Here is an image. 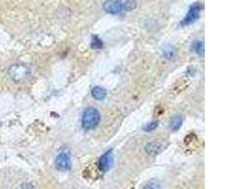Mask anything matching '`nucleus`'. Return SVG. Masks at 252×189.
Here are the masks:
<instances>
[{
  "mask_svg": "<svg viewBox=\"0 0 252 189\" xmlns=\"http://www.w3.org/2000/svg\"><path fill=\"white\" fill-rule=\"evenodd\" d=\"M32 70L30 66L24 63H15L11 64L7 69L9 79L14 83H25L31 76Z\"/></svg>",
  "mask_w": 252,
  "mask_h": 189,
  "instance_id": "f257e3e1",
  "label": "nucleus"
},
{
  "mask_svg": "<svg viewBox=\"0 0 252 189\" xmlns=\"http://www.w3.org/2000/svg\"><path fill=\"white\" fill-rule=\"evenodd\" d=\"M100 118V114L96 108H87L82 116V127L85 130H92L98 125Z\"/></svg>",
  "mask_w": 252,
  "mask_h": 189,
  "instance_id": "f03ea898",
  "label": "nucleus"
},
{
  "mask_svg": "<svg viewBox=\"0 0 252 189\" xmlns=\"http://www.w3.org/2000/svg\"><path fill=\"white\" fill-rule=\"evenodd\" d=\"M200 11H201V6L198 3H195L193 4L189 11L187 12L186 16L183 19V21L181 22V25L183 27H187L190 26L192 24L195 23V21L199 18L200 16Z\"/></svg>",
  "mask_w": 252,
  "mask_h": 189,
  "instance_id": "7ed1b4c3",
  "label": "nucleus"
},
{
  "mask_svg": "<svg viewBox=\"0 0 252 189\" xmlns=\"http://www.w3.org/2000/svg\"><path fill=\"white\" fill-rule=\"evenodd\" d=\"M55 166L59 171L65 172L71 168V161L68 154L61 153L55 160Z\"/></svg>",
  "mask_w": 252,
  "mask_h": 189,
  "instance_id": "20e7f679",
  "label": "nucleus"
},
{
  "mask_svg": "<svg viewBox=\"0 0 252 189\" xmlns=\"http://www.w3.org/2000/svg\"><path fill=\"white\" fill-rule=\"evenodd\" d=\"M114 164V155L113 152L109 151L99 158L98 160V168L100 171L106 172L109 171Z\"/></svg>",
  "mask_w": 252,
  "mask_h": 189,
  "instance_id": "39448f33",
  "label": "nucleus"
},
{
  "mask_svg": "<svg viewBox=\"0 0 252 189\" xmlns=\"http://www.w3.org/2000/svg\"><path fill=\"white\" fill-rule=\"evenodd\" d=\"M102 8L104 12L113 15L120 14L122 12L121 7L117 0H106L103 3Z\"/></svg>",
  "mask_w": 252,
  "mask_h": 189,
  "instance_id": "423d86ee",
  "label": "nucleus"
},
{
  "mask_svg": "<svg viewBox=\"0 0 252 189\" xmlns=\"http://www.w3.org/2000/svg\"><path fill=\"white\" fill-rule=\"evenodd\" d=\"M162 150V145L158 142H152L146 146V153L149 156H156L160 154Z\"/></svg>",
  "mask_w": 252,
  "mask_h": 189,
  "instance_id": "0eeeda50",
  "label": "nucleus"
},
{
  "mask_svg": "<svg viewBox=\"0 0 252 189\" xmlns=\"http://www.w3.org/2000/svg\"><path fill=\"white\" fill-rule=\"evenodd\" d=\"M122 12H131L137 8L136 0H117Z\"/></svg>",
  "mask_w": 252,
  "mask_h": 189,
  "instance_id": "6e6552de",
  "label": "nucleus"
},
{
  "mask_svg": "<svg viewBox=\"0 0 252 189\" xmlns=\"http://www.w3.org/2000/svg\"><path fill=\"white\" fill-rule=\"evenodd\" d=\"M184 123V118L181 116H176V117H173L169 122V128L172 131H177L178 130L181 129L182 125Z\"/></svg>",
  "mask_w": 252,
  "mask_h": 189,
  "instance_id": "1a4fd4ad",
  "label": "nucleus"
},
{
  "mask_svg": "<svg viewBox=\"0 0 252 189\" xmlns=\"http://www.w3.org/2000/svg\"><path fill=\"white\" fill-rule=\"evenodd\" d=\"M92 95L96 100H102L107 95V91L100 86H96L93 88Z\"/></svg>",
  "mask_w": 252,
  "mask_h": 189,
  "instance_id": "9d476101",
  "label": "nucleus"
},
{
  "mask_svg": "<svg viewBox=\"0 0 252 189\" xmlns=\"http://www.w3.org/2000/svg\"><path fill=\"white\" fill-rule=\"evenodd\" d=\"M142 189H161V185L158 180L152 179L149 181Z\"/></svg>",
  "mask_w": 252,
  "mask_h": 189,
  "instance_id": "9b49d317",
  "label": "nucleus"
},
{
  "mask_svg": "<svg viewBox=\"0 0 252 189\" xmlns=\"http://www.w3.org/2000/svg\"><path fill=\"white\" fill-rule=\"evenodd\" d=\"M193 49L198 55H204V43L202 41H195L193 44Z\"/></svg>",
  "mask_w": 252,
  "mask_h": 189,
  "instance_id": "f8f14e48",
  "label": "nucleus"
},
{
  "mask_svg": "<svg viewBox=\"0 0 252 189\" xmlns=\"http://www.w3.org/2000/svg\"><path fill=\"white\" fill-rule=\"evenodd\" d=\"M91 46L94 49H101L103 47V42H102L101 39L98 38V36H93Z\"/></svg>",
  "mask_w": 252,
  "mask_h": 189,
  "instance_id": "ddd939ff",
  "label": "nucleus"
},
{
  "mask_svg": "<svg viewBox=\"0 0 252 189\" xmlns=\"http://www.w3.org/2000/svg\"><path fill=\"white\" fill-rule=\"evenodd\" d=\"M158 121H151V122H149L148 123L147 125H145L144 126V128H143V130H145V131H147V132H150V131H153L154 130H156L157 129V127H158Z\"/></svg>",
  "mask_w": 252,
  "mask_h": 189,
  "instance_id": "4468645a",
  "label": "nucleus"
},
{
  "mask_svg": "<svg viewBox=\"0 0 252 189\" xmlns=\"http://www.w3.org/2000/svg\"><path fill=\"white\" fill-rule=\"evenodd\" d=\"M162 52H163V55L165 56V58L169 59L171 58L173 55H174V49L170 46H167L166 47H164L162 49Z\"/></svg>",
  "mask_w": 252,
  "mask_h": 189,
  "instance_id": "2eb2a0df",
  "label": "nucleus"
},
{
  "mask_svg": "<svg viewBox=\"0 0 252 189\" xmlns=\"http://www.w3.org/2000/svg\"><path fill=\"white\" fill-rule=\"evenodd\" d=\"M22 189H33V188L32 187V185H30V184H26V185H23V187H22Z\"/></svg>",
  "mask_w": 252,
  "mask_h": 189,
  "instance_id": "dca6fc26",
  "label": "nucleus"
}]
</instances>
